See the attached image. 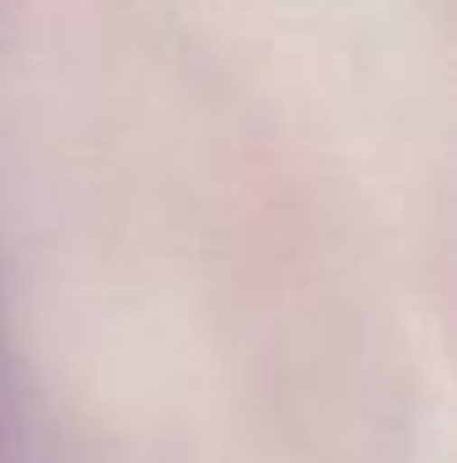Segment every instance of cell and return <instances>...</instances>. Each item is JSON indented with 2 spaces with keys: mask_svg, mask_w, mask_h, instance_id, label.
Wrapping results in <instances>:
<instances>
[{
  "mask_svg": "<svg viewBox=\"0 0 457 463\" xmlns=\"http://www.w3.org/2000/svg\"><path fill=\"white\" fill-rule=\"evenodd\" d=\"M0 463H16V399H11V350L0 324Z\"/></svg>",
  "mask_w": 457,
  "mask_h": 463,
  "instance_id": "cell-1",
  "label": "cell"
}]
</instances>
